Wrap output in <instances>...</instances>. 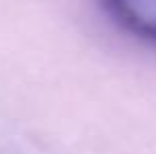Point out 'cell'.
Listing matches in <instances>:
<instances>
[{"instance_id":"obj_1","label":"cell","mask_w":156,"mask_h":154,"mask_svg":"<svg viewBox=\"0 0 156 154\" xmlns=\"http://www.w3.org/2000/svg\"><path fill=\"white\" fill-rule=\"evenodd\" d=\"M110 17L141 42L156 47V0H101Z\"/></svg>"}]
</instances>
